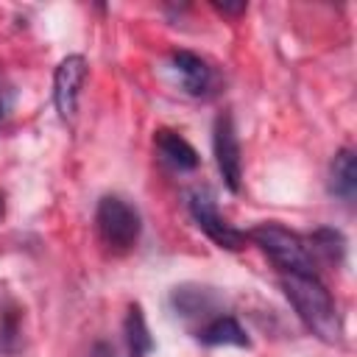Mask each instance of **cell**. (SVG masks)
I'll use <instances>...</instances> for the list:
<instances>
[{
    "mask_svg": "<svg viewBox=\"0 0 357 357\" xmlns=\"http://www.w3.org/2000/svg\"><path fill=\"white\" fill-rule=\"evenodd\" d=\"M126 346H128V357H148L153 351V337L148 332L139 304H134L126 315Z\"/></svg>",
    "mask_w": 357,
    "mask_h": 357,
    "instance_id": "8fae6325",
    "label": "cell"
},
{
    "mask_svg": "<svg viewBox=\"0 0 357 357\" xmlns=\"http://www.w3.org/2000/svg\"><path fill=\"white\" fill-rule=\"evenodd\" d=\"M170 70L176 73L181 89L190 95H206V89L212 86V67L190 50H176L170 56Z\"/></svg>",
    "mask_w": 357,
    "mask_h": 357,
    "instance_id": "52a82bcc",
    "label": "cell"
},
{
    "mask_svg": "<svg viewBox=\"0 0 357 357\" xmlns=\"http://www.w3.org/2000/svg\"><path fill=\"white\" fill-rule=\"evenodd\" d=\"M6 109H8V103H6V92H3V86H0V123H3V117H6Z\"/></svg>",
    "mask_w": 357,
    "mask_h": 357,
    "instance_id": "5bb4252c",
    "label": "cell"
},
{
    "mask_svg": "<svg viewBox=\"0 0 357 357\" xmlns=\"http://www.w3.org/2000/svg\"><path fill=\"white\" fill-rule=\"evenodd\" d=\"M153 145H156L159 159H162L167 167L178 170V173L195 170L198 162H201V159H198V151H195L181 134H176V131H170V128H159V131L153 134Z\"/></svg>",
    "mask_w": 357,
    "mask_h": 357,
    "instance_id": "ba28073f",
    "label": "cell"
},
{
    "mask_svg": "<svg viewBox=\"0 0 357 357\" xmlns=\"http://www.w3.org/2000/svg\"><path fill=\"white\" fill-rule=\"evenodd\" d=\"M198 340L206 346H248V335L231 315H215L198 329Z\"/></svg>",
    "mask_w": 357,
    "mask_h": 357,
    "instance_id": "30bf717a",
    "label": "cell"
},
{
    "mask_svg": "<svg viewBox=\"0 0 357 357\" xmlns=\"http://www.w3.org/2000/svg\"><path fill=\"white\" fill-rule=\"evenodd\" d=\"M187 206H190V215L192 220L198 223V229L220 248H229V251H237L243 248L245 243V234L240 229H234L215 206V198L209 195V190H192L187 195Z\"/></svg>",
    "mask_w": 357,
    "mask_h": 357,
    "instance_id": "277c9868",
    "label": "cell"
},
{
    "mask_svg": "<svg viewBox=\"0 0 357 357\" xmlns=\"http://www.w3.org/2000/svg\"><path fill=\"white\" fill-rule=\"evenodd\" d=\"M329 190H332V195L343 198L346 204L354 201V195H357V156L351 148H343L335 153L332 167H329Z\"/></svg>",
    "mask_w": 357,
    "mask_h": 357,
    "instance_id": "9c48e42d",
    "label": "cell"
},
{
    "mask_svg": "<svg viewBox=\"0 0 357 357\" xmlns=\"http://www.w3.org/2000/svg\"><path fill=\"white\" fill-rule=\"evenodd\" d=\"M215 8L223 11V14H243L245 11V3H215Z\"/></svg>",
    "mask_w": 357,
    "mask_h": 357,
    "instance_id": "4fadbf2b",
    "label": "cell"
},
{
    "mask_svg": "<svg viewBox=\"0 0 357 357\" xmlns=\"http://www.w3.org/2000/svg\"><path fill=\"white\" fill-rule=\"evenodd\" d=\"M282 290L293 310L298 312L301 324L324 343H340L343 324L332 293L318 279V273H282Z\"/></svg>",
    "mask_w": 357,
    "mask_h": 357,
    "instance_id": "6da1fadb",
    "label": "cell"
},
{
    "mask_svg": "<svg viewBox=\"0 0 357 357\" xmlns=\"http://www.w3.org/2000/svg\"><path fill=\"white\" fill-rule=\"evenodd\" d=\"M212 148H215V162L218 170L226 181V187L231 192H240V181H243V153H240V139L234 131V123L229 114H220L215 120V137H212Z\"/></svg>",
    "mask_w": 357,
    "mask_h": 357,
    "instance_id": "8992f818",
    "label": "cell"
},
{
    "mask_svg": "<svg viewBox=\"0 0 357 357\" xmlns=\"http://www.w3.org/2000/svg\"><path fill=\"white\" fill-rule=\"evenodd\" d=\"M307 245H310L312 257L318 254L326 262H340L343 259V251H346L343 234L335 231V229H318V231H312L310 240H307Z\"/></svg>",
    "mask_w": 357,
    "mask_h": 357,
    "instance_id": "7c38bea8",
    "label": "cell"
},
{
    "mask_svg": "<svg viewBox=\"0 0 357 357\" xmlns=\"http://www.w3.org/2000/svg\"><path fill=\"white\" fill-rule=\"evenodd\" d=\"M84 81H86V59L78 53L64 56L53 73V100H56V112L61 120L75 117Z\"/></svg>",
    "mask_w": 357,
    "mask_h": 357,
    "instance_id": "5b68a950",
    "label": "cell"
},
{
    "mask_svg": "<svg viewBox=\"0 0 357 357\" xmlns=\"http://www.w3.org/2000/svg\"><path fill=\"white\" fill-rule=\"evenodd\" d=\"M248 237L282 268V273H318L315 257L307 240L279 223H259L248 231Z\"/></svg>",
    "mask_w": 357,
    "mask_h": 357,
    "instance_id": "7a4b0ae2",
    "label": "cell"
},
{
    "mask_svg": "<svg viewBox=\"0 0 357 357\" xmlns=\"http://www.w3.org/2000/svg\"><path fill=\"white\" fill-rule=\"evenodd\" d=\"M95 223H98L100 240L112 251H128L139 240V231H142L139 212L120 195H103L98 201Z\"/></svg>",
    "mask_w": 357,
    "mask_h": 357,
    "instance_id": "3957f363",
    "label": "cell"
},
{
    "mask_svg": "<svg viewBox=\"0 0 357 357\" xmlns=\"http://www.w3.org/2000/svg\"><path fill=\"white\" fill-rule=\"evenodd\" d=\"M0 215H3V201H0Z\"/></svg>",
    "mask_w": 357,
    "mask_h": 357,
    "instance_id": "9a60e30c",
    "label": "cell"
}]
</instances>
